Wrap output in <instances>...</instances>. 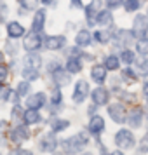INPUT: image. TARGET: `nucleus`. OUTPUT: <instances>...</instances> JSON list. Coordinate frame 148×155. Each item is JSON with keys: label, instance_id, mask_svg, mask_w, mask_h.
<instances>
[{"label": "nucleus", "instance_id": "nucleus-20", "mask_svg": "<svg viewBox=\"0 0 148 155\" xmlns=\"http://www.w3.org/2000/svg\"><path fill=\"white\" fill-rule=\"evenodd\" d=\"M75 42H77V45H80V47L89 45V44H91V33H89L87 30H80L77 33V37H75Z\"/></svg>", "mask_w": 148, "mask_h": 155}, {"label": "nucleus", "instance_id": "nucleus-35", "mask_svg": "<svg viewBox=\"0 0 148 155\" xmlns=\"http://www.w3.org/2000/svg\"><path fill=\"white\" fill-rule=\"evenodd\" d=\"M138 71L143 73V75H146L148 73V59H140L138 61Z\"/></svg>", "mask_w": 148, "mask_h": 155}, {"label": "nucleus", "instance_id": "nucleus-48", "mask_svg": "<svg viewBox=\"0 0 148 155\" xmlns=\"http://www.w3.org/2000/svg\"><path fill=\"white\" fill-rule=\"evenodd\" d=\"M0 61H2V52H0Z\"/></svg>", "mask_w": 148, "mask_h": 155}, {"label": "nucleus", "instance_id": "nucleus-13", "mask_svg": "<svg viewBox=\"0 0 148 155\" xmlns=\"http://www.w3.org/2000/svg\"><path fill=\"white\" fill-rule=\"evenodd\" d=\"M26 105L30 108H33V110H38V108H42L45 105V94L44 92H37L33 96H30L28 101H26Z\"/></svg>", "mask_w": 148, "mask_h": 155}, {"label": "nucleus", "instance_id": "nucleus-15", "mask_svg": "<svg viewBox=\"0 0 148 155\" xmlns=\"http://www.w3.org/2000/svg\"><path fill=\"white\" fill-rule=\"evenodd\" d=\"M141 120H143V112H141V108H134V110H131L129 117H127L129 126H131V127H140L141 126Z\"/></svg>", "mask_w": 148, "mask_h": 155}, {"label": "nucleus", "instance_id": "nucleus-2", "mask_svg": "<svg viewBox=\"0 0 148 155\" xmlns=\"http://www.w3.org/2000/svg\"><path fill=\"white\" fill-rule=\"evenodd\" d=\"M115 143L120 148H133L134 147V136L131 131L127 129H120L119 133L115 134Z\"/></svg>", "mask_w": 148, "mask_h": 155}, {"label": "nucleus", "instance_id": "nucleus-31", "mask_svg": "<svg viewBox=\"0 0 148 155\" xmlns=\"http://www.w3.org/2000/svg\"><path fill=\"white\" fill-rule=\"evenodd\" d=\"M21 2V5L26 11H33V9H37V5H38V0H19Z\"/></svg>", "mask_w": 148, "mask_h": 155}, {"label": "nucleus", "instance_id": "nucleus-23", "mask_svg": "<svg viewBox=\"0 0 148 155\" xmlns=\"http://www.w3.org/2000/svg\"><path fill=\"white\" fill-rule=\"evenodd\" d=\"M112 14L108 12V11H101L98 16H96V23L101 25V26H108V25H112Z\"/></svg>", "mask_w": 148, "mask_h": 155}, {"label": "nucleus", "instance_id": "nucleus-50", "mask_svg": "<svg viewBox=\"0 0 148 155\" xmlns=\"http://www.w3.org/2000/svg\"><path fill=\"white\" fill-rule=\"evenodd\" d=\"M52 155H61V153H52Z\"/></svg>", "mask_w": 148, "mask_h": 155}, {"label": "nucleus", "instance_id": "nucleus-29", "mask_svg": "<svg viewBox=\"0 0 148 155\" xmlns=\"http://www.w3.org/2000/svg\"><path fill=\"white\" fill-rule=\"evenodd\" d=\"M23 77H25V80H35V78H38V70H31V68H25L23 70Z\"/></svg>", "mask_w": 148, "mask_h": 155}, {"label": "nucleus", "instance_id": "nucleus-10", "mask_svg": "<svg viewBox=\"0 0 148 155\" xmlns=\"http://www.w3.org/2000/svg\"><path fill=\"white\" fill-rule=\"evenodd\" d=\"M64 44H66V38L63 35H56V37H49L45 40V47L51 51H58L61 47H64Z\"/></svg>", "mask_w": 148, "mask_h": 155}, {"label": "nucleus", "instance_id": "nucleus-5", "mask_svg": "<svg viewBox=\"0 0 148 155\" xmlns=\"http://www.w3.org/2000/svg\"><path fill=\"white\" fill-rule=\"evenodd\" d=\"M134 35H140L145 37L146 35V30H148V18L143 14H138L134 18Z\"/></svg>", "mask_w": 148, "mask_h": 155}, {"label": "nucleus", "instance_id": "nucleus-39", "mask_svg": "<svg viewBox=\"0 0 148 155\" xmlns=\"http://www.w3.org/2000/svg\"><path fill=\"white\" fill-rule=\"evenodd\" d=\"M5 19H7V5L0 4V23H4Z\"/></svg>", "mask_w": 148, "mask_h": 155}, {"label": "nucleus", "instance_id": "nucleus-33", "mask_svg": "<svg viewBox=\"0 0 148 155\" xmlns=\"http://www.w3.org/2000/svg\"><path fill=\"white\" fill-rule=\"evenodd\" d=\"M28 91H30L28 80H25V82H21V84L18 85V96H25V94H28Z\"/></svg>", "mask_w": 148, "mask_h": 155}, {"label": "nucleus", "instance_id": "nucleus-19", "mask_svg": "<svg viewBox=\"0 0 148 155\" xmlns=\"http://www.w3.org/2000/svg\"><path fill=\"white\" fill-rule=\"evenodd\" d=\"M7 33H9L11 38H19V37L25 33V28H23L19 23L12 21V23H9V25H7Z\"/></svg>", "mask_w": 148, "mask_h": 155}, {"label": "nucleus", "instance_id": "nucleus-24", "mask_svg": "<svg viewBox=\"0 0 148 155\" xmlns=\"http://www.w3.org/2000/svg\"><path fill=\"white\" fill-rule=\"evenodd\" d=\"M66 70L70 71V73H78V71L82 70L80 59H77V58H70V59L66 61Z\"/></svg>", "mask_w": 148, "mask_h": 155}, {"label": "nucleus", "instance_id": "nucleus-26", "mask_svg": "<svg viewBox=\"0 0 148 155\" xmlns=\"http://www.w3.org/2000/svg\"><path fill=\"white\" fill-rule=\"evenodd\" d=\"M120 59H122L124 63L131 64V63H134L136 56H134V52H133V51H122V52H120Z\"/></svg>", "mask_w": 148, "mask_h": 155}, {"label": "nucleus", "instance_id": "nucleus-32", "mask_svg": "<svg viewBox=\"0 0 148 155\" xmlns=\"http://www.w3.org/2000/svg\"><path fill=\"white\" fill-rule=\"evenodd\" d=\"M94 37H96V40H99V42H108V40H110V38H112V35H110V33H108V31H96V33H94Z\"/></svg>", "mask_w": 148, "mask_h": 155}, {"label": "nucleus", "instance_id": "nucleus-4", "mask_svg": "<svg viewBox=\"0 0 148 155\" xmlns=\"http://www.w3.org/2000/svg\"><path fill=\"white\" fill-rule=\"evenodd\" d=\"M9 138H11V141H14V143H23L25 140H28L30 138V131L26 126H18L16 129H12L11 133H9Z\"/></svg>", "mask_w": 148, "mask_h": 155}, {"label": "nucleus", "instance_id": "nucleus-28", "mask_svg": "<svg viewBox=\"0 0 148 155\" xmlns=\"http://www.w3.org/2000/svg\"><path fill=\"white\" fill-rule=\"evenodd\" d=\"M105 66L108 68V70H117L119 68V58L115 56H108L105 61Z\"/></svg>", "mask_w": 148, "mask_h": 155}, {"label": "nucleus", "instance_id": "nucleus-34", "mask_svg": "<svg viewBox=\"0 0 148 155\" xmlns=\"http://www.w3.org/2000/svg\"><path fill=\"white\" fill-rule=\"evenodd\" d=\"M140 9V0H127L126 2V11L133 12V11H138Z\"/></svg>", "mask_w": 148, "mask_h": 155}, {"label": "nucleus", "instance_id": "nucleus-6", "mask_svg": "<svg viewBox=\"0 0 148 155\" xmlns=\"http://www.w3.org/2000/svg\"><path fill=\"white\" fill-rule=\"evenodd\" d=\"M58 147V141L54 138V134L49 133L45 134L42 140L38 141V148H40V152H54V148Z\"/></svg>", "mask_w": 148, "mask_h": 155}, {"label": "nucleus", "instance_id": "nucleus-8", "mask_svg": "<svg viewBox=\"0 0 148 155\" xmlns=\"http://www.w3.org/2000/svg\"><path fill=\"white\" fill-rule=\"evenodd\" d=\"M87 92H89V85L85 80H78L77 84H75V92H73V101L75 103H82L87 96Z\"/></svg>", "mask_w": 148, "mask_h": 155}, {"label": "nucleus", "instance_id": "nucleus-46", "mask_svg": "<svg viewBox=\"0 0 148 155\" xmlns=\"http://www.w3.org/2000/svg\"><path fill=\"white\" fill-rule=\"evenodd\" d=\"M110 155H124V153H122V152H119V150H117V152H112V153H110Z\"/></svg>", "mask_w": 148, "mask_h": 155}, {"label": "nucleus", "instance_id": "nucleus-43", "mask_svg": "<svg viewBox=\"0 0 148 155\" xmlns=\"http://www.w3.org/2000/svg\"><path fill=\"white\" fill-rule=\"evenodd\" d=\"M140 150L141 152H148V134L141 140V143H140Z\"/></svg>", "mask_w": 148, "mask_h": 155}, {"label": "nucleus", "instance_id": "nucleus-9", "mask_svg": "<svg viewBox=\"0 0 148 155\" xmlns=\"http://www.w3.org/2000/svg\"><path fill=\"white\" fill-rule=\"evenodd\" d=\"M134 31H127V30H120V31H117L115 33V42H117V45H120V44H124V45H129V44L134 42Z\"/></svg>", "mask_w": 148, "mask_h": 155}, {"label": "nucleus", "instance_id": "nucleus-45", "mask_svg": "<svg viewBox=\"0 0 148 155\" xmlns=\"http://www.w3.org/2000/svg\"><path fill=\"white\" fill-rule=\"evenodd\" d=\"M71 4H73V7H80V5H82L80 0H71Z\"/></svg>", "mask_w": 148, "mask_h": 155}, {"label": "nucleus", "instance_id": "nucleus-37", "mask_svg": "<svg viewBox=\"0 0 148 155\" xmlns=\"http://www.w3.org/2000/svg\"><path fill=\"white\" fill-rule=\"evenodd\" d=\"M61 103V91L59 89H52V105H59Z\"/></svg>", "mask_w": 148, "mask_h": 155}, {"label": "nucleus", "instance_id": "nucleus-36", "mask_svg": "<svg viewBox=\"0 0 148 155\" xmlns=\"http://www.w3.org/2000/svg\"><path fill=\"white\" fill-rule=\"evenodd\" d=\"M7 122L5 120H2L0 122V143H5V134H7Z\"/></svg>", "mask_w": 148, "mask_h": 155}, {"label": "nucleus", "instance_id": "nucleus-3", "mask_svg": "<svg viewBox=\"0 0 148 155\" xmlns=\"http://www.w3.org/2000/svg\"><path fill=\"white\" fill-rule=\"evenodd\" d=\"M108 113H110V117H112L113 122H126L127 120V113H126V108L120 105V103H113V105L108 106Z\"/></svg>", "mask_w": 148, "mask_h": 155}, {"label": "nucleus", "instance_id": "nucleus-30", "mask_svg": "<svg viewBox=\"0 0 148 155\" xmlns=\"http://www.w3.org/2000/svg\"><path fill=\"white\" fill-rule=\"evenodd\" d=\"M122 77L126 78V80H129V82H134V80L138 78V75H136V71H133L131 68H126V70H122Z\"/></svg>", "mask_w": 148, "mask_h": 155}, {"label": "nucleus", "instance_id": "nucleus-11", "mask_svg": "<svg viewBox=\"0 0 148 155\" xmlns=\"http://www.w3.org/2000/svg\"><path fill=\"white\" fill-rule=\"evenodd\" d=\"M108 91H106L105 87H98V89H94L92 91V101L96 103V105H106L108 103Z\"/></svg>", "mask_w": 148, "mask_h": 155}, {"label": "nucleus", "instance_id": "nucleus-14", "mask_svg": "<svg viewBox=\"0 0 148 155\" xmlns=\"http://www.w3.org/2000/svg\"><path fill=\"white\" fill-rule=\"evenodd\" d=\"M99 5H101V2H99V0H94V2H91V4L87 5V9H85V14H87V23H89L91 26L96 23V18H94V16L98 14Z\"/></svg>", "mask_w": 148, "mask_h": 155}, {"label": "nucleus", "instance_id": "nucleus-1", "mask_svg": "<svg viewBox=\"0 0 148 155\" xmlns=\"http://www.w3.org/2000/svg\"><path fill=\"white\" fill-rule=\"evenodd\" d=\"M87 141H89V138H87V134L85 133H78L75 134V136H71V138H68V140H63V150L64 153L68 155H75L78 153L82 148L87 145Z\"/></svg>", "mask_w": 148, "mask_h": 155}, {"label": "nucleus", "instance_id": "nucleus-40", "mask_svg": "<svg viewBox=\"0 0 148 155\" xmlns=\"http://www.w3.org/2000/svg\"><path fill=\"white\" fill-rule=\"evenodd\" d=\"M9 155H33L30 150H23V148H16V150H12Z\"/></svg>", "mask_w": 148, "mask_h": 155}, {"label": "nucleus", "instance_id": "nucleus-17", "mask_svg": "<svg viewBox=\"0 0 148 155\" xmlns=\"http://www.w3.org/2000/svg\"><path fill=\"white\" fill-rule=\"evenodd\" d=\"M52 80L56 82V85L59 87V85H66L70 84V77L66 75V71L61 70V68H58V70L52 71Z\"/></svg>", "mask_w": 148, "mask_h": 155}, {"label": "nucleus", "instance_id": "nucleus-25", "mask_svg": "<svg viewBox=\"0 0 148 155\" xmlns=\"http://www.w3.org/2000/svg\"><path fill=\"white\" fill-rule=\"evenodd\" d=\"M68 126H70V122H68V120H61V119H54L51 122L52 133H61V131H64Z\"/></svg>", "mask_w": 148, "mask_h": 155}, {"label": "nucleus", "instance_id": "nucleus-16", "mask_svg": "<svg viewBox=\"0 0 148 155\" xmlns=\"http://www.w3.org/2000/svg\"><path fill=\"white\" fill-rule=\"evenodd\" d=\"M40 64H42V59L38 54L35 52H30L26 59H25V68H31V70H38L40 68Z\"/></svg>", "mask_w": 148, "mask_h": 155}, {"label": "nucleus", "instance_id": "nucleus-49", "mask_svg": "<svg viewBox=\"0 0 148 155\" xmlns=\"http://www.w3.org/2000/svg\"><path fill=\"white\" fill-rule=\"evenodd\" d=\"M82 155H92V153H82Z\"/></svg>", "mask_w": 148, "mask_h": 155}, {"label": "nucleus", "instance_id": "nucleus-27", "mask_svg": "<svg viewBox=\"0 0 148 155\" xmlns=\"http://www.w3.org/2000/svg\"><path fill=\"white\" fill-rule=\"evenodd\" d=\"M136 49H138V52L140 54H143V56H146L148 54V38H141L140 42H138V45H136Z\"/></svg>", "mask_w": 148, "mask_h": 155}, {"label": "nucleus", "instance_id": "nucleus-18", "mask_svg": "<svg viewBox=\"0 0 148 155\" xmlns=\"http://www.w3.org/2000/svg\"><path fill=\"white\" fill-rule=\"evenodd\" d=\"M91 77L94 82H98V84H103L106 78V66H94L91 70Z\"/></svg>", "mask_w": 148, "mask_h": 155}, {"label": "nucleus", "instance_id": "nucleus-12", "mask_svg": "<svg viewBox=\"0 0 148 155\" xmlns=\"http://www.w3.org/2000/svg\"><path fill=\"white\" fill-rule=\"evenodd\" d=\"M103 129H105V120L101 119L99 115H94V117L89 120V131L98 136V134L103 133Z\"/></svg>", "mask_w": 148, "mask_h": 155}, {"label": "nucleus", "instance_id": "nucleus-38", "mask_svg": "<svg viewBox=\"0 0 148 155\" xmlns=\"http://www.w3.org/2000/svg\"><path fill=\"white\" fill-rule=\"evenodd\" d=\"M11 98V89L9 87H4V85H0V99H9Z\"/></svg>", "mask_w": 148, "mask_h": 155}, {"label": "nucleus", "instance_id": "nucleus-41", "mask_svg": "<svg viewBox=\"0 0 148 155\" xmlns=\"http://www.w3.org/2000/svg\"><path fill=\"white\" fill-rule=\"evenodd\" d=\"M7 66H4V64H0V84H2V82H4V80H5V78H7Z\"/></svg>", "mask_w": 148, "mask_h": 155}, {"label": "nucleus", "instance_id": "nucleus-47", "mask_svg": "<svg viewBox=\"0 0 148 155\" xmlns=\"http://www.w3.org/2000/svg\"><path fill=\"white\" fill-rule=\"evenodd\" d=\"M44 4H51V2H52V0H42Z\"/></svg>", "mask_w": 148, "mask_h": 155}, {"label": "nucleus", "instance_id": "nucleus-22", "mask_svg": "<svg viewBox=\"0 0 148 155\" xmlns=\"http://www.w3.org/2000/svg\"><path fill=\"white\" fill-rule=\"evenodd\" d=\"M23 119H25V124H35V122L40 120V113H38V110L30 108V110L23 113Z\"/></svg>", "mask_w": 148, "mask_h": 155}, {"label": "nucleus", "instance_id": "nucleus-7", "mask_svg": "<svg viewBox=\"0 0 148 155\" xmlns=\"http://www.w3.org/2000/svg\"><path fill=\"white\" fill-rule=\"evenodd\" d=\"M40 44H42V40H40V35H37L35 31H33V33H28V35L25 37L23 47H25L26 51H30V52H33V51H37L38 47H40Z\"/></svg>", "mask_w": 148, "mask_h": 155}, {"label": "nucleus", "instance_id": "nucleus-21", "mask_svg": "<svg viewBox=\"0 0 148 155\" xmlns=\"http://www.w3.org/2000/svg\"><path fill=\"white\" fill-rule=\"evenodd\" d=\"M44 21H45V12H44V11H38L35 14V19H33V26H31L35 33H40V31H42Z\"/></svg>", "mask_w": 148, "mask_h": 155}, {"label": "nucleus", "instance_id": "nucleus-42", "mask_svg": "<svg viewBox=\"0 0 148 155\" xmlns=\"http://www.w3.org/2000/svg\"><path fill=\"white\" fill-rule=\"evenodd\" d=\"M106 4H108L110 9H117V7L122 5V0H106Z\"/></svg>", "mask_w": 148, "mask_h": 155}, {"label": "nucleus", "instance_id": "nucleus-44", "mask_svg": "<svg viewBox=\"0 0 148 155\" xmlns=\"http://www.w3.org/2000/svg\"><path fill=\"white\" fill-rule=\"evenodd\" d=\"M143 92H145V96L148 98V80H145V84H143Z\"/></svg>", "mask_w": 148, "mask_h": 155}]
</instances>
